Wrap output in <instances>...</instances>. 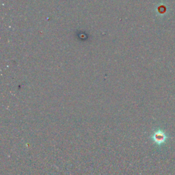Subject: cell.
<instances>
[{"label": "cell", "mask_w": 175, "mask_h": 175, "mask_svg": "<svg viewBox=\"0 0 175 175\" xmlns=\"http://www.w3.org/2000/svg\"><path fill=\"white\" fill-rule=\"evenodd\" d=\"M153 139L155 143L157 144H161L163 143L166 139V136L165 133L161 131H157L153 133Z\"/></svg>", "instance_id": "1"}]
</instances>
